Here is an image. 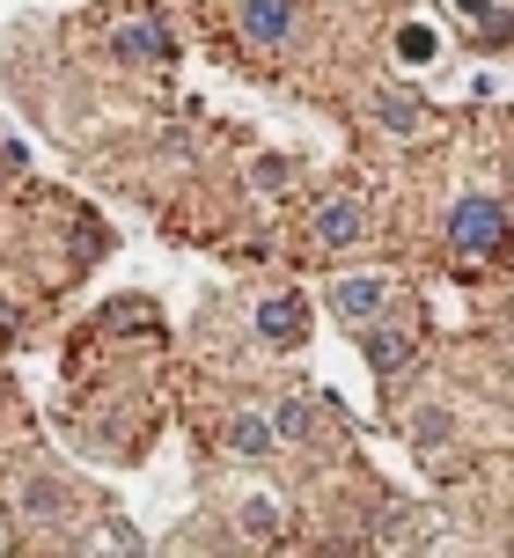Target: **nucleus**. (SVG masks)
Here are the masks:
<instances>
[{"label": "nucleus", "mask_w": 514, "mask_h": 558, "mask_svg": "<svg viewBox=\"0 0 514 558\" xmlns=\"http://www.w3.org/2000/svg\"><path fill=\"white\" fill-rule=\"evenodd\" d=\"M111 45H118V59H170V37H162L155 23H125Z\"/></svg>", "instance_id": "9d476101"}, {"label": "nucleus", "mask_w": 514, "mask_h": 558, "mask_svg": "<svg viewBox=\"0 0 514 558\" xmlns=\"http://www.w3.org/2000/svg\"><path fill=\"white\" fill-rule=\"evenodd\" d=\"M449 243H456L463 257L500 251V243H507V206H500V198H486V192L456 198V206H449Z\"/></svg>", "instance_id": "f257e3e1"}, {"label": "nucleus", "mask_w": 514, "mask_h": 558, "mask_svg": "<svg viewBox=\"0 0 514 558\" xmlns=\"http://www.w3.org/2000/svg\"><path fill=\"white\" fill-rule=\"evenodd\" d=\"M360 353H368L375 375H397V367L419 353V338H412V331H390V324L375 316V324H360Z\"/></svg>", "instance_id": "20e7f679"}, {"label": "nucleus", "mask_w": 514, "mask_h": 558, "mask_svg": "<svg viewBox=\"0 0 514 558\" xmlns=\"http://www.w3.org/2000/svg\"><path fill=\"white\" fill-rule=\"evenodd\" d=\"M302 331H309V308L294 302V294H272V302L257 308V338L265 345H302Z\"/></svg>", "instance_id": "423d86ee"}, {"label": "nucleus", "mask_w": 514, "mask_h": 558, "mask_svg": "<svg viewBox=\"0 0 514 558\" xmlns=\"http://www.w3.org/2000/svg\"><path fill=\"white\" fill-rule=\"evenodd\" d=\"M397 59L404 66H433V59H441V37H433L427 23H404L397 29Z\"/></svg>", "instance_id": "9b49d317"}, {"label": "nucleus", "mask_w": 514, "mask_h": 558, "mask_svg": "<svg viewBox=\"0 0 514 558\" xmlns=\"http://www.w3.org/2000/svg\"><path fill=\"white\" fill-rule=\"evenodd\" d=\"M23 514H29V522H66V514H74V485H59V477H29V485H23Z\"/></svg>", "instance_id": "0eeeda50"}, {"label": "nucleus", "mask_w": 514, "mask_h": 558, "mask_svg": "<svg viewBox=\"0 0 514 558\" xmlns=\"http://www.w3.org/2000/svg\"><path fill=\"white\" fill-rule=\"evenodd\" d=\"M280 530V507L272 500H243V536H272Z\"/></svg>", "instance_id": "4468645a"}, {"label": "nucleus", "mask_w": 514, "mask_h": 558, "mask_svg": "<svg viewBox=\"0 0 514 558\" xmlns=\"http://www.w3.org/2000/svg\"><path fill=\"white\" fill-rule=\"evenodd\" d=\"M412 441L419 448H449L456 441V412H449V404H419V412H412Z\"/></svg>", "instance_id": "1a4fd4ad"}, {"label": "nucleus", "mask_w": 514, "mask_h": 558, "mask_svg": "<svg viewBox=\"0 0 514 558\" xmlns=\"http://www.w3.org/2000/svg\"><path fill=\"white\" fill-rule=\"evenodd\" d=\"M456 8H463V15H478V23L492 15V0H456Z\"/></svg>", "instance_id": "dca6fc26"}, {"label": "nucleus", "mask_w": 514, "mask_h": 558, "mask_svg": "<svg viewBox=\"0 0 514 558\" xmlns=\"http://www.w3.org/2000/svg\"><path fill=\"white\" fill-rule=\"evenodd\" d=\"M272 426H280V448L286 441H309V404H302V397H286L280 412H272Z\"/></svg>", "instance_id": "ddd939ff"}, {"label": "nucleus", "mask_w": 514, "mask_h": 558, "mask_svg": "<svg viewBox=\"0 0 514 558\" xmlns=\"http://www.w3.org/2000/svg\"><path fill=\"white\" fill-rule=\"evenodd\" d=\"M331 316L353 324V331L375 324V316H382V279H331Z\"/></svg>", "instance_id": "39448f33"}, {"label": "nucleus", "mask_w": 514, "mask_h": 558, "mask_svg": "<svg viewBox=\"0 0 514 558\" xmlns=\"http://www.w3.org/2000/svg\"><path fill=\"white\" fill-rule=\"evenodd\" d=\"M309 228H316V243H323V251H353V243L368 235V206H360V198H323Z\"/></svg>", "instance_id": "7ed1b4c3"}, {"label": "nucleus", "mask_w": 514, "mask_h": 558, "mask_svg": "<svg viewBox=\"0 0 514 558\" xmlns=\"http://www.w3.org/2000/svg\"><path fill=\"white\" fill-rule=\"evenodd\" d=\"M257 184H265V192H280L286 177H294V162H286V155H257V169H250Z\"/></svg>", "instance_id": "2eb2a0df"}, {"label": "nucleus", "mask_w": 514, "mask_h": 558, "mask_svg": "<svg viewBox=\"0 0 514 558\" xmlns=\"http://www.w3.org/2000/svg\"><path fill=\"white\" fill-rule=\"evenodd\" d=\"M235 29H243V45H257V52H280L286 37L302 29V8L294 0H235Z\"/></svg>", "instance_id": "f03ea898"}, {"label": "nucleus", "mask_w": 514, "mask_h": 558, "mask_svg": "<svg viewBox=\"0 0 514 558\" xmlns=\"http://www.w3.org/2000/svg\"><path fill=\"white\" fill-rule=\"evenodd\" d=\"M229 448L235 456H272V448H280V426H272L265 412H235L229 418Z\"/></svg>", "instance_id": "6e6552de"}, {"label": "nucleus", "mask_w": 514, "mask_h": 558, "mask_svg": "<svg viewBox=\"0 0 514 558\" xmlns=\"http://www.w3.org/2000/svg\"><path fill=\"white\" fill-rule=\"evenodd\" d=\"M375 118H382L390 133H419V104H412L404 88H382V96H375Z\"/></svg>", "instance_id": "f8f14e48"}]
</instances>
